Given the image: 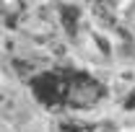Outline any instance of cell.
I'll list each match as a JSON object with an SVG mask.
<instances>
[{
    "label": "cell",
    "instance_id": "4",
    "mask_svg": "<svg viewBox=\"0 0 135 132\" xmlns=\"http://www.w3.org/2000/svg\"><path fill=\"white\" fill-rule=\"evenodd\" d=\"M125 106H127V109H133V106H135V96H130V99H127V104H125Z\"/></svg>",
    "mask_w": 135,
    "mask_h": 132
},
{
    "label": "cell",
    "instance_id": "1",
    "mask_svg": "<svg viewBox=\"0 0 135 132\" xmlns=\"http://www.w3.org/2000/svg\"><path fill=\"white\" fill-rule=\"evenodd\" d=\"M101 96H104V88L91 75H86V73H68L65 101L62 104L75 106V109H86V106H94Z\"/></svg>",
    "mask_w": 135,
    "mask_h": 132
},
{
    "label": "cell",
    "instance_id": "2",
    "mask_svg": "<svg viewBox=\"0 0 135 132\" xmlns=\"http://www.w3.org/2000/svg\"><path fill=\"white\" fill-rule=\"evenodd\" d=\"M65 83H68V75H62V73H44V75H36L31 80V88L42 104L57 106L65 101Z\"/></svg>",
    "mask_w": 135,
    "mask_h": 132
},
{
    "label": "cell",
    "instance_id": "3",
    "mask_svg": "<svg viewBox=\"0 0 135 132\" xmlns=\"http://www.w3.org/2000/svg\"><path fill=\"white\" fill-rule=\"evenodd\" d=\"M62 21H65L68 31L73 34L75 31V21H78V11H75V8H65V11H62Z\"/></svg>",
    "mask_w": 135,
    "mask_h": 132
}]
</instances>
